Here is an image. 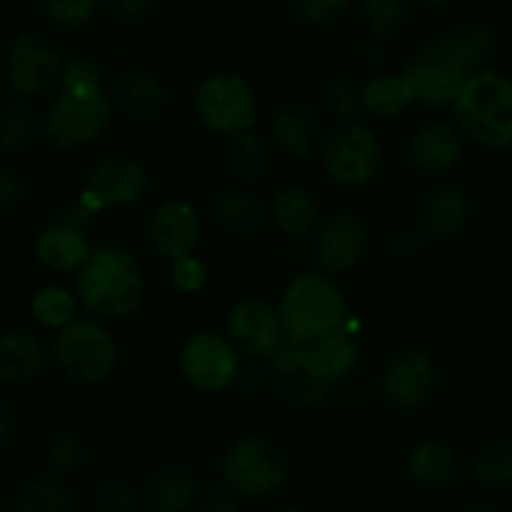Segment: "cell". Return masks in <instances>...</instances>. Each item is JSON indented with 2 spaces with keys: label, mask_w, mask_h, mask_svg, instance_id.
Instances as JSON below:
<instances>
[{
  "label": "cell",
  "mask_w": 512,
  "mask_h": 512,
  "mask_svg": "<svg viewBox=\"0 0 512 512\" xmlns=\"http://www.w3.org/2000/svg\"><path fill=\"white\" fill-rule=\"evenodd\" d=\"M495 48V31L480 23H467L430 41L402 71L412 103L422 108H450L467 78L487 68Z\"/></svg>",
  "instance_id": "1"
},
{
  "label": "cell",
  "mask_w": 512,
  "mask_h": 512,
  "mask_svg": "<svg viewBox=\"0 0 512 512\" xmlns=\"http://www.w3.org/2000/svg\"><path fill=\"white\" fill-rule=\"evenodd\" d=\"M146 277L134 251L121 244H96L76 269V297L98 322H118L144 304Z\"/></svg>",
  "instance_id": "2"
},
{
  "label": "cell",
  "mask_w": 512,
  "mask_h": 512,
  "mask_svg": "<svg viewBox=\"0 0 512 512\" xmlns=\"http://www.w3.org/2000/svg\"><path fill=\"white\" fill-rule=\"evenodd\" d=\"M465 141L490 151L512 149V78L487 66L467 78L450 106Z\"/></svg>",
  "instance_id": "3"
},
{
  "label": "cell",
  "mask_w": 512,
  "mask_h": 512,
  "mask_svg": "<svg viewBox=\"0 0 512 512\" xmlns=\"http://www.w3.org/2000/svg\"><path fill=\"white\" fill-rule=\"evenodd\" d=\"M284 342L312 344L349 322L342 287L324 272H299L279 297Z\"/></svg>",
  "instance_id": "4"
},
{
  "label": "cell",
  "mask_w": 512,
  "mask_h": 512,
  "mask_svg": "<svg viewBox=\"0 0 512 512\" xmlns=\"http://www.w3.org/2000/svg\"><path fill=\"white\" fill-rule=\"evenodd\" d=\"M221 477L236 497L269 500L289 482V460L269 437L246 435L231 442L221 457Z\"/></svg>",
  "instance_id": "5"
},
{
  "label": "cell",
  "mask_w": 512,
  "mask_h": 512,
  "mask_svg": "<svg viewBox=\"0 0 512 512\" xmlns=\"http://www.w3.org/2000/svg\"><path fill=\"white\" fill-rule=\"evenodd\" d=\"M113 98L106 86L61 88L48 103L46 136L61 149H83L106 134Z\"/></svg>",
  "instance_id": "6"
},
{
  "label": "cell",
  "mask_w": 512,
  "mask_h": 512,
  "mask_svg": "<svg viewBox=\"0 0 512 512\" xmlns=\"http://www.w3.org/2000/svg\"><path fill=\"white\" fill-rule=\"evenodd\" d=\"M118 349L111 332L98 319H76L58 329L53 359L61 374L76 384H101L116 369Z\"/></svg>",
  "instance_id": "7"
},
{
  "label": "cell",
  "mask_w": 512,
  "mask_h": 512,
  "mask_svg": "<svg viewBox=\"0 0 512 512\" xmlns=\"http://www.w3.org/2000/svg\"><path fill=\"white\" fill-rule=\"evenodd\" d=\"M256 93L244 76L231 71L204 78L194 93V111L201 126L216 136L246 134L256 123Z\"/></svg>",
  "instance_id": "8"
},
{
  "label": "cell",
  "mask_w": 512,
  "mask_h": 512,
  "mask_svg": "<svg viewBox=\"0 0 512 512\" xmlns=\"http://www.w3.org/2000/svg\"><path fill=\"white\" fill-rule=\"evenodd\" d=\"M324 174L339 186H364L382 166V144L362 121H347L332 128L322 141Z\"/></svg>",
  "instance_id": "9"
},
{
  "label": "cell",
  "mask_w": 512,
  "mask_h": 512,
  "mask_svg": "<svg viewBox=\"0 0 512 512\" xmlns=\"http://www.w3.org/2000/svg\"><path fill=\"white\" fill-rule=\"evenodd\" d=\"M149 194V174L136 159L103 156L88 169L78 204L93 216L106 209H128Z\"/></svg>",
  "instance_id": "10"
},
{
  "label": "cell",
  "mask_w": 512,
  "mask_h": 512,
  "mask_svg": "<svg viewBox=\"0 0 512 512\" xmlns=\"http://www.w3.org/2000/svg\"><path fill=\"white\" fill-rule=\"evenodd\" d=\"M179 369L194 390L224 392L239 379V349L224 334L204 329L184 342L179 352Z\"/></svg>",
  "instance_id": "11"
},
{
  "label": "cell",
  "mask_w": 512,
  "mask_h": 512,
  "mask_svg": "<svg viewBox=\"0 0 512 512\" xmlns=\"http://www.w3.org/2000/svg\"><path fill=\"white\" fill-rule=\"evenodd\" d=\"M437 374L435 359L422 349H400L387 359L379 377L384 402L397 412H417L435 397Z\"/></svg>",
  "instance_id": "12"
},
{
  "label": "cell",
  "mask_w": 512,
  "mask_h": 512,
  "mask_svg": "<svg viewBox=\"0 0 512 512\" xmlns=\"http://www.w3.org/2000/svg\"><path fill=\"white\" fill-rule=\"evenodd\" d=\"M63 61L48 38L21 33L6 56V76L13 93L26 98L43 96L61 83Z\"/></svg>",
  "instance_id": "13"
},
{
  "label": "cell",
  "mask_w": 512,
  "mask_h": 512,
  "mask_svg": "<svg viewBox=\"0 0 512 512\" xmlns=\"http://www.w3.org/2000/svg\"><path fill=\"white\" fill-rule=\"evenodd\" d=\"M369 249H372V234L367 221L352 211H339L317 224L314 256L329 277L354 272L367 259Z\"/></svg>",
  "instance_id": "14"
},
{
  "label": "cell",
  "mask_w": 512,
  "mask_h": 512,
  "mask_svg": "<svg viewBox=\"0 0 512 512\" xmlns=\"http://www.w3.org/2000/svg\"><path fill=\"white\" fill-rule=\"evenodd\" d=\"M201 234H204V224H201L199 209L179 196L156 204L146 219V239L151 249L164 256L166 262L196 254Z\"/></svg>",
  "instance_id": "15"
},
{
  "label": "cell",
  "mask_w": 512,
  "mask_h": 512,
  "mask_svg": "<svg viewBox=\"0 0 512 512\" xmlns=\"http://www.w3.org/2000/svg\"><path fill=\"white\" fill-rule=\"evenodd\" d=\"M91 224V216H86L83 209H76V206L63 209L36 239L33 251L38 262L58 274L76 272L91 254V241H88Z\"/></svg>",
  "instance_id": "16"
},
{
  "label": "cell",
  "mask_w": 512,
  "mask_h": 512,
  "mask_svg": "<svg viewBox=\"0 0 512 512\" xmlns=\"http://www.w3.org/2000/svg\"><path fill=\"white\" fill-rule=\"evenodd\" d=\"M274 382L279 395L289 405L302 410L322 405L332 387V379L322 372L307 344L289 342H284L282 349L274 354Z\"/></svg>",
  "instance_id": "17"
},
{
  "label": "cell",
  "mask_w": 512,
  "mask_h": 512,
  "mask_svg": "<svg viewBox=\"0 0 512 512\" xmlns=\"http://www.w3.org/2000/svg\"><path fill=\"white\" fill-rule=\"evenodd\" d=\"M226 337L239 354L251 359H267L282 349L284 332L277 309L262 299H241L226 319Z\"/></svg>",
  "instance_id": "18"
},
{
  "label": "cell",
  "mask_w": 512,
  "mask_h": 512,
  "mask_svg": "<svg viewBox=\"0 0 512 512\" xmlns=\"http://www.w3.org/2000/svg\"><path fill=\"white\" fill-rule=\"evenodd\" d=\"M465 156V136L450 121H430L412 134L407 144V164L415 174L440 179L452 174Z\"/></svg>",
  "instance_id": "19"
},
{
  "label": "cell",
  "mask_w": 512,
  "mask_h": 512,
  "mask_svg": "<svg viewBox=\"0 0 512 512\" xmlns=\"http://www.w3.org/2000/svg\"><path fill=\"white\" fill-rule=\"evenodd\" d=\"M470 194L457 181L432 186L420 204V234L427 239H452L470 221Z\"/></svg>",
  "instance_id": "20"
},
{
  "label": "cell",
  "mask_w": 512,
  "mask_h": 512,
  "mask_svg": "<svg viewBox=\"0 0 512 512\" xmlns=\"http://www.w3.org/2000/svg\"><path fill=\"white\" fill-rule=\"evenodd\" d=\"M319 128L322 123L309 103L287 101L274 111L272 121H269V136L284 156L307 159L317 149Z\"/></svg>",
  "instance_id": "21"
},
{
  "label": "cell",
  "mask_w": 512,
  "mask_h": 512,
  "mask_svg": "<svg viewBox=\"0 0 512 512\" xmlns=\"http://www.w3.org/2000/svg\"><path fill=\"white\" fill-rule=\"evenodd\" d=\"M111 98L113 106L134 121H156L169 103L164 83L144 68H131V71L121 73Z\"/></svg>",
  "instance_id": "22"
},
{
  "label": "cell",
  "mask_w": 512,
  "mask_h": 512,
  "mask_svg": "<svg viewBox=\"0 0 512 512\" xmlns=\"http://www.w3.org/2000/svg\"><path fill=\"white\" fill-rule=\"evenodd\" d=\"M405 467L407 475L427 490H447V487L455 485L462 472L460 455L452 450V445L437 440V437L417 442L407 452Z\"/></svg>",
  "instance_id": "23"
},
{
  "label": "cell",
  "mask_w": 512,
  "mask_h": 512,
  "mask_svg": "<svg viewBox=\"0 0 512 512\" xmlns=\"http://www.w3.org/2000/svg\"><path fill=\"white\" fill-rule=\"evenodd\" d=\"M46 362L41 337L31 329H8L0 334V384L16 387L36 377Z\"/></svg>",
  "instance_id": "24"
},
{
  "label": "cell",
  "mask_w": 512,
  "mask_h": 512,
  "mask_svg": "<svg viewBox=\"0 0 512 512\" xmlns=\"http://www.w3.org/2000/svg\"><path fill=\"white\" fill-rule=\"evenodd\" d=\"M199 497V480L184 465H166L151 472L144 487L149 512H189Z\"/></svg>",
  "instance_id": "25"
},
{
  "label": "cell",
  "mask_w": 512,
  "mask_h": 512,
  "mask_svg": "<svg viewBox=\"0 0 512 512\" xmlns=\"http://www.w3.org/2000/svg\"><path fill=\"white\" fill-rule=\"evenodd\" d=\"M216 219L226 231L236 236H251L262 231L267 224L269 211L264 201L249 189H226L216 199Z\"/></svg>",
  "instance_id": "26"
},
{
  "label": "cell",
  "mask_w": 512,
  "mask_h": 512,
  "mask_svg": "<svg viewBox=\"0 0 512 512\" xmlns=\"http://www.w3.org/2000/svg\"><path fill=\"white\" fill-rule=\"evenodd\" d=\"M269 216L282 234L304 236L317 229L319 204L312 191L304 186H287L274 196Z\"/></svg>",
  "instance_id": "27"
},
{
  "label": "cell",
  "mask_w": 512,
  "mask_h": 512,
  "mask_svg": "<svg viewBox=\"0 0 512 512\" xmlns=\"http://www.w3.org/2000/svg\"><path fill=\"white\" fill-rule=\"evenodd\" d=\"M73 492L66 477L48 472L23 482L13 495V512H71Z\"/></svg>",
  "instance_id": "28"
},
{
  "label": "cell",
  "mask_w": 512,
  "mask_h": 512,
  "mask_svg": "<svg viewBox=\"0 0 512 512\" xmlns=\"http://www.w3.org/2000/svg\"><path fill=\"white\" fill-rule=\"evenodd\" d=\"M352 324H344L337 332L327 334V337L317 339V342L307 344L312 357L317 359V364L322 367V372L327 374L329 379H342L357 367L359 362V342L352 334Z\"/></svg>",
  "instance_id": "29"
},
{
  "label": "cell",
  "mask_w": 512,
  "mask_h": 512,
  "mask_svg": "<svg viewBox=\"0 0 512 512\" xmlns=\"http://www.w3.org/2000/svg\"><path fill=\"white\" fill-rule=\"evenodd\" d=\"M364 113L374 118H395L412 106V93L405 78L395 73L369 78L362 86Z\"/></svg>",
  "instance_id": "30"
},
{
  "label": "cell",
  "mask_w": 512,
  "mask_h": 512,
  "mask_svg": "<svg viewBox=\"0 0 512 512\" xmlns=\"http://www.w3.org/2000/svg\"><path fill=\"white\" fill-rule=\"evenodd\" d=\"M470 470L490 490H512V442L495 440L482 445L472 455Z\"/></svg>",
  "instance_id": "31"
},
{
  "label": "cell",
  "mask_w": 512,
  "mask_h": 512,
  "mask_svg": "<svg viewBox=\"0 0 512 512\" xmlns=\"http://www.w3.org/2000/svg\"><path fill=\"white\" fill-rule=\"evenodd\" d=\"M269 156L262 139L251 131L231 139V169L241 184H256L267 174Z\"/></svg>",
  "instance_id": "32"
},
{
  "label": "cell",
  "mask_w": 512,
  "mask_h": 512,
  "mask_svg": "<svg viewBox=\"0 0 512 512\" xmlns=\"http://www.w3.org/2000/svg\"><path fill=\"white\" fill-rule=\"evenodd\" d=\"M33 317L51 329H63L71 322H76L78 297L63 287H43L33 297Z\"/></svg>",
  "instance_id": "33"
},
{
  "label": "cell",
  "mask_w": 512,
  "mask_h": 512,
  "mask_svg": "<svg viewBox=\"0 0 512 512\" xmlns=\"http://www.w3.org/2000/svg\"><path fill=\"white\" fill-rule=\"evenodd\" d=\"M36 131V116L23 103H11L0 111V149L8 151V154L28 149L36 139Z\"/></svg>",
  "instance_id": "34"
},
{
  "label": "cell",
  "mask_w": 512,
  "mask_h": 512,
  "mask_svg": "<svg viewBox=\"0 0 512 512\" xmlns=\"http://www.w3.org/2000/svg\"><path fill=\"white\" fill-rule=\"evenodd\" d=\"M322 98L327 111L339 123L359 121V116L364 113L362 86L349 76H329L322 88Z\"/></svg>",
  "instance_id": "35"
},
{
  "label": "cell",
  "mask_w": 512,
  "mask_h": 512,
  "mask_svg": "<svg viewBox=\"0 0 512 512\" xmlns=\"http://www.w3.org/2000/svg\"><path fill=\"white\" fill-rule=\"evenodd\" d=\"M410 0H364L362 16L372 36L392 38L410 21Z\"/></svg>",
  "instance_id": "36"
},
{
  "label": "cell",
  "mask_w": 512,
  "mask_h": 512,
  "mask_svg": "<svg viewBox=\"0 0 512 512\" xmlns=\"http://www.w3.org/2000/svg\"><path fill=\"white\" fill-rule=\"evenodd\" d=\"M88 460V447L83 442V437H78L76 432L66 430L58 432L51 442V450H48V465H51V472L66 477L71 472L81 470Z\"/></svg>",
  "instance_id": "37"
},
{
  "label": "cell",
  "mask_w": 512,
  "mask_h": 512,
  "mask_svg": "<svg viewBox=\"0 0 512 512\" xmlns=\"http://www.w3.org/2000/svg\"><path fill=\"white\" fill-rule=\"evenodd\" d=\"M96 8L98 0H43V16L58 28H83Z\"/></svg>",
  "instance_id": "38"
},
{
  "label": "cell",
  "mask_w": 512,
  "mask_h": 512,
  "mask_svg": "<svg viewBox=\"0 0 512 512\" xmlns=\"http://www.w3.org/2000/svg\"><path fill=\"white\" fill-rule=\"evenodd\" d=\"M93 507L98 512H136L139 510V495L128 482L106 480L93 492Z\"/></svg>",
  "instance_id": "39"
},
{
  "label": "cell",
  "mask_w": 512,
  "mask_h": 512,
  "mask_svg": "<svg viewBox=\"0 0 512 512\" xmlns=\"http://www.w3.org/2000/svg\"><path fill=\"white\" fill-rule=\"evenodd\" d=\"M169 279L174 289H179L181 294H199L206 287V282H209V269H206V264L201 262L199 256L189 254L171 262Z\"/></svg>",
  "instance_id": "40"
},
{
  "label": "cell",
  "mask_w": 512,
  "mask_h": 512,
  "mask_svg": "<svg viewBox=\"0 0 512 512\" xmlns=\"http://www.w3.org/2000/svg\"><path fill=\"white\" fill-rule=\"evenodd\" d=\"M349 8V0H292V11L307 26H329Z\"/></svg>",
  "instance_id": "41"
},
{
  "label": "cell",
  "mask_w": 512,
  "mask_h": 512,
  "mask_svg": "<svg viewBox=\"0 0 512 512\" xmlns=\"http://www.w3.org/2000/svg\"><path fill=\"white\" fill-rule=\"evenodd\" d=\"M61 88H93L103 86L101 68L96 66V61L88 56H73L63 63L61 73Z\"/></svg>",
  "instance_id": "42"
},
{
  "label": "cell",
  "mask_w": 512,
  "mask_h": 512,
  "mask_svg": "<svg viewBox=\"0 0 512 512\" xmlns=\"http://www.w3.org/2000/svg\"><path fill=\"white\" fill-rule=\"evenodd\" d=\"M106 11L111 13L113 18L126 23L144 21L151 11V0H103Z\"/></svg>",
  "instance_id": "43"
},
{
  "label": "cell",
  "mask_w": 512,
  "mask_h": 512,
  "mask_svg": "<svg viewBox=\"0 0 512 512\" xmlns=\"http://www.w3.org/2000/svg\"><path fill=\"white\" fill-rule=\"evenodd\" d=\"M23 199V181L16 171L0 166V211H11Z\"/></svg>",
  "instance_id": "44"
},
{
  "label": "cell",
  "mask_w": 512,
  "mask_h": 512,
  "mask_svg": "<svg viewBox=\"0 0 512 512\" xmlns=\"http://www.w3.org/2000/svg\"><path fill=\"white\" fill-rule=\"evenodd\" d=\"M199 512H241L239 497L226 485H216L209 490V497H206Z\"/></svg>",
  "instance_id": "45"
},
{
  "label": "cell",
  "mask_w": 512,
  "mask_h": 512,
  "mask_svg": "<svg viewBox=\"0 0 512 512\" xmlns=\"http://www.w3.org/2000/svg\"><path fill=\"white\" fill-rule=\"evenodd\" d=\"M420 231H410V234H397L390 239V246H387V251H390L392 259H410V256H415L417 251H420Z\"/></svg>",
  "instance_id": "46"
},
{
  "label": "cell",
  "mask_w": 512,
  "mask_h": 512,
  "mask_svg": "<svg viewBox=\"0 0 512 512\" xmlns=\"http://www.w3.org/2000/svg\"><path fill=\"white\" fill-rule=\"evenodd\" d=\"M16 435V415L6 402H0V447H6Z\"/></svg>",
  "instance_id": "47"
},
{
  "label": "cell",
  "mask_w": 512,
  "mask_h": 512,
  "mask_svg": "<svg viewBox=\"0 0 512 512\" xmlns=\"http://www.w3.org/2000/svg\"><path fill=\"white\" fill-rule=\"evenodd\" d=\"M457 512H502V510H497V507L490 505V502H467V505H462Z\"/></svg>",
  "instance_id": "48"
},
{
  "label": "cell",
  "mask_w": 512,
  "mask_h": 512,
  "mask_svg": "<svg viewBox=\"0 0 512 512\" xmlns=\"http://www.w3.org/2000/svg\"><path fill=\"white\" fill-rule=\"evenodd\" d=\"M422 6L427 8V11H432V13H440V11H445L447 6H450L452 0H420Z\"/></svg>",
  "instance_id": "49"
},
{
  "label": "cell",
  "mask_w": 512,
  "mask_h": 512,
  "mask_svg": "<svg viewBox=\"0 0 512 512\" xmlns=\"http://www.w3.org/2000/svg\"><path fill=\"white\" fill-rule=\"evenodd\" d=\"M277 512H307V510H299V507H284V510H277Z\"/></svg>",
  "instance_id": "50"
}]
</instances>
